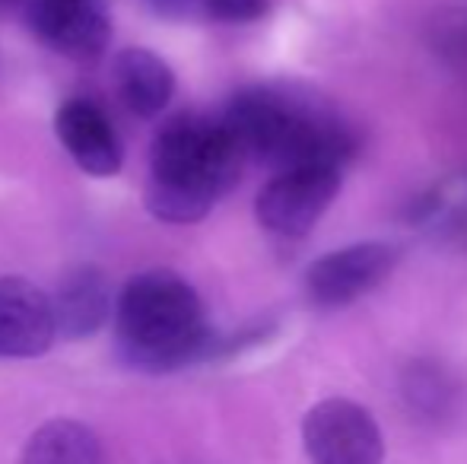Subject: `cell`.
I'll return each mask as SVG.
<instances>
[{
  "mask_svg": "<svg viewBox=\"0 0 467 464\" xmlns=\"http://www.w3.org/2000/svg\"><path fill=\"white\" fill-rule=\"evenodd\" d=\"M302 446L312 464H381L385 439L375 417L347 397L318 401L302 420Z\"/></svg>",
  "mask_w": 467,
  "mask_h": 464,
  "instance_id": "cell-4",
  "label": "cell"
},
{
  "mask_svg": "<svg viewBox=\"0 0 467 464\" xmlns=\"http://www.w3.org/2000/svg\"><path fill=\"white\" fill-rule=\"evenodd\" d=\"M340 191V166H296L274 175L258 194V223L267 232L299 239L312 232Z\"/></svg>",
  "mask_w": 467,
  "mask_h": 464,
  "instance_id": "cell-6",
  "label": "cell"
},
{
  "mask_svg": "<svg viewBox=\"0 0 467 464\" xmlns=\"http://www.w3.org/2000/svg\"><path fill=\"white\" fill-rule=\"evenodd\" d=\"M203 6L220 23H254L267 13L271 0H203Z\"/></svg>",
  "mask_w": 467,
  "mask_h": 464,
  "instance_id": "cell-15",
  "label": "cell"
},
{
  "mask_svg": "<svg viewBox=\"0 0 467 464\" xmlns=\"http://www.w3.org/2000/svg\"><path fill=\"white\" fill-rule=\"evenodd\" d=\"M245 153L223 121L175 115L150 150L147 207L162 223H197L235 185Z\"/></svg>",
  "mask_w": 467,
  "mask_h": 464,
  "instance_id": "cell-2",
  "label": "cell"
},
{
  "mask_svg": "<svg viewBox=\"0 0 467 464\" xmlns=\"http://www.w3.org/2000/svg\"><path fill=\"white\" fill-rule=\"evenodd\" d=\"M55 303V322L57 335L70 337V341H83L93 337L105 322H109L115 299H111V286L105 271L96 264H77L64 273L61 286H57Z\"/></svg>",
  "mask_w": 467,
  "mask_h": 464,
  "instance_id": "cell-10",
  "label": "cell"
},
{
  "mask_svg": "<svg viewBox=\"0 0 467 464\" xmlns=\"http://www.w3.org/2000/svg\"><path fill=\"white\" fill-rule=\"evenodd\" d=\"M23 464H109L99 436L87 423L51 420L32 433Z\"/></svg>",
  "mask_w": 467,
  "mask_h": 464,
  "instance_id": "cell-12",
  "label": "cell"
},
{
  "mask_svg": "<svg viewBox=\"0 0 467 464\" xmlns=\"http://www.w3.org/2000/svg\"><path fill=\"white\" fill-rule=\"evenodd\" d=\"M55 130L61 147L70 153V160L83 169L87 175L96 179H109L121 169L124 150L118 140L115 128L105 118L99 106L87 99H70L57 108L55 115Z\"/></svg>",
  "mask_w": 467,
  "mask_h": 464,
  "instance_id": "cell-9",
  "label": "cell"
},
{
  "mask_svg": "<svg viewBox=\"0 0 467 464\" xmlns=\"http://www.w3.org/2000/svg\"><path fill=\"white\" fill-rule=\"evenodd\" d=\"M55 337V303L29 280L0 277V356H42Z\"/></svg>",
  "mask_w": 467,
  "mask_h": 464,
  "instance_id": "cell-8",
  "label": "cell"
},
{
  "mask_svg": "<svg viewBox=\"0 0 467 464\" xmlns=\"http://www.w3.org/2000/svg\"><path fill=\"white\" fill-rule=\"evenodd\" d=\"M410 220L432 242L467 245V175H458L426 191L410 207Z\"/></svg>",
  "mask_w": 467,
  "mask_h": 464,
  "instance_id": "cell-13",
  "label": "cell"
},
{
  "mask_svg": "<svg viewBox=\"0 0 467 464\" xmlns=\"http://www.w3.org/2000/svg\"><path fill=\"white\" fill-rule=\"evenodd\" d=\"M115 87L124 108L137 118H153L175 93V74L150 48H124L115 61Z\"/></svg>",
  "mask_w": 467,
  "mask_h": 464,
  "instance_id": "cell-11",
  "label": "cell"
},
{
  "mask_svg": "<svg viewBox=\"0 0 467 464\" xmlns=\"http://www.w3.org/2000/svg\"><path fill=\"white\" fill-rule=\"evenodd\" d=\"M404 395L410 407L423 417H442L451 404V385L436 366H413L404 378Z\"/></svg>",
  "mask_w": 467,
  "mask_h": 464,
  "instance_id": "cell-14",
  "label": "cell"
},
{
  "mask_svg": "<svg viewBox=\"0 0 467 464\" xmlns=\"http://www.w3.org/2000/svg\"><path fill=\"white\" fill-rule=\"evenodd\" d=\"M118 344L134 366L166 372L216 350L197 290L172 271H147L124 284L115 305Z\"/></svg>",
  "mask_w": 467,
  "mask_h": 464,
  "instance_id": "cell-3",
  "label": "cell"
},
{
  "mask_svg": "<svg viewBox=\"0 0 467 464\" xmlns=\"http://www.w3.org/2000/svg\"><path fill=\"white\" fill-rule=\"evenodd\" d=\"M398 261L400 248L394 242H353L312 261L306 271V296L318 309H344L391 277Z\"/></svg>",
  "mask_w": 467,
  "mask_h": 464,
  "instance_id": "cell-5",
  "label": "cell"
},
{
  "mask_svg": "<svg viewBox=\"0 0 467 464\" xmlns=\"http://www.w3.org/2000/svg\"><path fill=\"white\" fill-rule=\"evenodd\" d=\"M29 26L48 48L74 61H93L109 48L111 19L105 0H29Z\"/></svg>",
  "mask_w": 467,
  "mask_h": 464,
  "instance_id": "cell-7",
  "label": "cell"
},
{
  "mask_svg": "<svg viewBox=\"0 0 467 464\" xmlns=\"http://www.w3.org/2000/svg\"><path fill=\"white\" fill-rule=\"evenodd\" d=\"M245 160L277 172L296 166H344L353 153L350 128L312 93L296 87H252L220 118Z\"/></svg>",
  "mask_w": 467,
  "mask_h": 464,
  "instance_id": "cell-1",
  "label": "cell"
},
{
  "mask_svg": "<svg viewBox=\"0 0 467 464\" xmlns=\"http://www.w3.org/2000/svg\"><path fill=\"white\" fill-rule=\"evenodd\" d=\"M19 4L29 6V0H0V6H19Z\"/></svg>",
  "mask_w": 467,
  "mask_h": 464,
  "instance_id": "cell-16",
  "label": "cell"
}]
</instances>
